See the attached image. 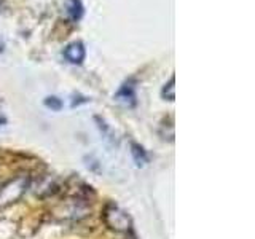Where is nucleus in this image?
Returning a JSON list of instances; mask_svg holds the SVG:
<instances>
[{"instance_id": "nucleus-1", "label": "nucleus", "mask_w": 255, "mask_h": 239, "mask_svg": "<svg viewBox=\"0 0 255 239\" xmlns=\"http://www.w3.org/2000/svg\"><path fill=\"white\" fill-rule=\"evenodd\" d=\"M27 188H29V175L26 174L8 180L5 185L0 188V209L14 204L18 199L22 198V195L26 193Z\"/></svg>"}, {"instance_id": "nucleus-2", "label": "nucleus", "mask_w": 255, "mask_h": 239, "mask_svg": "<svg viewBox=\"0 0 255 239\" xmlns=\"http://www.w3.org/2000/svg\"><path fill=\"white\" fill-rule=\"evenodd\" d=\"M102 219L106 227L115 233H126L131 230V217L125 212L122 207H118L117 204H107L106 209L102 212Z\"/></svg>"}, {"instance_id": "nucleus-3", "label": "nucleus", "mask_w": 255, "mask_h": 239, "mask_svg": "<svg viewBox=\"0 0 255 239\" xmlns=\"http://www.w3.org/2000/svg\"><path fill=\"white\" fill-rule=\"evenodd\" d=\"M64 58L70 64H82L85 59V46L82 42H72L64 50Z\"/></svg>"}, {"instance_id": "nucleus-4", "label": "nucleus", "mask_w": 255, "mask_h": 239, "mask_svg": "<svg viewBox=\"0 0 255 239\" xmlns=\"http://www.w3.org/2000/svg\"><path fill=\"white\" fill-rule=\"evenodd\" d=\"M115 101L122 104L125 107H132L135 104V94H134V86L131 83H125L115 94Z\"/></svg>"}, {"instance_id": "nucleus-5", "label": "nucleus", "mask_w": 255, "mask_h": 239, "mask_svg": "<svg viewBox=\"0 0 255 239\" xmlns=\"http://www.w3.org/2000/svg\"><path fill=\"white\" fill-rule=\"evenodd\" d=\"M64 10H66V16L72 22H77L83 16L82 0H66L64 2Z\"/></svg>"}, {"instance_id": "nucleus-6", "label": "nucleus", "mask_w": 255, "mask_h": 239, "mask_svg": "<svg viewBox=\"0 0 255 239\" xmlns=\"http://www.w3.org/2000/svg\"><path fill=\"white\" fill-rule=\"evenodd\" d=\"M131 153H132V158L137 166H145L147 161H148V156L145 153V150H143L140 145L137 143H131Z\"/></svg>"}, {"instance_id": "nucleus-7", "label": "nucleus", "mask_w": 255, "mask_h": 239, "mask_svg": "<svg viewBox=\"0 0 255 239\" xmlns=\"http://www.w3.org/2000/svg\"><path fill=\"white\" fill-rule=\"evenodd\" d=\"M174 85H175V78L171 77V80L163 86V91H161V96L164 99H167V101L175 99V86Z\"/></svg>"}, {"instance_id": "nucleus-8", "label": "nucleus", "mask_w": 255, "mask_h": 239, "mask_svg": "<svg viewBox=\"0 0 255 239\" xmlns=\"http://www.w3.org/2000/svg\"><path fill=\"white\" fill-rule=\"evenodd\" d=\"M45 106L50 107L51 110H61L62 102H61V99L56 98V96H50V98L45 99Z\"/></svg>"}, {"instance_id": "nucleus-9", "label": "nucleus", "mask_w": 255, "mask_h": 239, "mask_svg": "<svg viewBox=\"0 0 255 239\" xmlns=\"http://www.w3.org/2000/svg\"><path fill=\"white\" fill-rule=\"evenodd\" d=\"M3 50H5V42H3V38L0 37V54L3 53Z\"/></svg>"}, {"instance_id": "nucleus-10", "label": "nucleus", "mask_w": 255, "mask_h": 239, "mask_svg": "<svg viewBox=\"0 0 255 239\" xmlns=\"http://www.w3.org/2000/svg\"><path fill=\"white\" fill-rule=\"evenodd\" d=\"M5 10V0H0V13H3Z\"/></svg>"}]
</instances>
